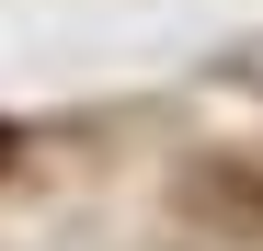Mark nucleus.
<instances>
[{
  "instance_id": "f257e3e1",
  "label": "nucleus",
  "mask_w": 263,
  "mask_h": 251,
  "mask_svg": "<svg viewBox=\"0 0 263 251\" xmlns=\"http://www.w3.org/2000/svg\"><path fill=\"white\" fill-rule=\"evenodd\" d=\"M12 149H23V137H12V126H0V172H12Z\"/></svg>"
}]
</instances>
